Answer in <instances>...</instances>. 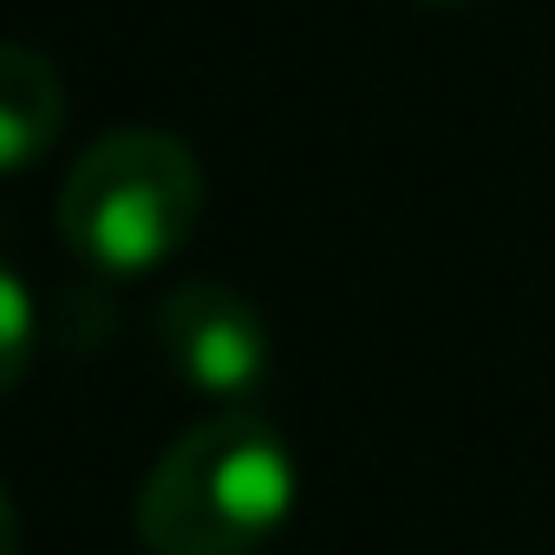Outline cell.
<instances>
[{
  "mask_svg": "<svg viewBox=\"0 0 555 555\" xmlns=\"http://www.w3.org/2000/svg\"><path fill=\"white\" fill-rule=\"evenodd\" d=\"M34 366V295L21 282V268L0 255V399H8Z\"/></svg>",
  "mask_w": 555,
  "mask_h": 555,
  "instance_id": "5",
  "label": "cell"
},
{
  "mask_svg": "<svg viewBox=\"0 0 555 555\" xmlns=\"http://www.w3.org/2000/svg\"><path fill=\"white\" fill-rule=\"evenodd\" d=\"M438 8H457V0H438Z\"/></svg>",
  "mask_w": 555,
  "mask_h": 555,
  "instance_id": "7",
  "label": "cell"
},
{
  "mask_svg": "<svg viewBox=\"0 0 555 555\" xmlns=\"http://www.w3.org/2000/svg\"><path fill=\"white\" fill-rule=\"evenodd\" d=\"M301 490L295 451L261 412H216L164 444L138 490L151 555H255Z\"/></svg>",
  "mask_w": 555,
  "mask_h": 555,
  "instance_id": "1",
  "label": "cell"
},
{
  "mask_svg": "<svg viewBox=\"0 0 555 555\" xmlns=\"http://www.w3.org/2000/svg\"><path fill=\"white\" fill-rule=\"evenodd\" d=\"M14 548H21V516H14L8 483H0V555H14Z\"/></svg>",
  "mask_w": 555,
  "mask_h": 555,
  "instance_id": "6",
  "label": "cell"
},
{
  "mask_svg": "<svg viewBox=\"0 0 555 555\" xmlns=\"http://www.w3.org/2000/svg\"><path fill=\"white\" fill-rule=\"evenodd\" d=\"M196 216H203V164L183 138L157 125L105 131L60 190L66 242L112 274L164 268L190 242Z\"/></svg>",
  "mask_w": 555,
  "mask_h": 555,
  "instance_id": "2",
  "label": "cell"
},
{
  "mask_svg": "<svg viewBox=\"0 0 555 555\" xmlns=\"http://www.w3.org/2000/svg\"><path fill=\"white\" fill-rule=\"evenodd\" d=\"M66 131V79L47 53L0 40V177L40 164Z\"/></svg>",
  "mask_w": 555,
  "mask_h": 555,
  "instance_id": "4",
  "label": "cell"
},
{
  "mask_svg": "<svg viewBox=\"0 0 555 555\" xmlns=\"http://www.w3.org/2000/svg\"><path fill=\"white\" fill-rule=\"evenodd\" d=\"M157 353L203 399H255L268 379V321L222 282H183L157 301Z\"/></svg>",
  "mask_w": 555,
  "mask_h": 555,
  "instance_id": "3",
  "label": "cell"
}]
</instances>
